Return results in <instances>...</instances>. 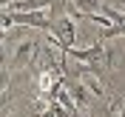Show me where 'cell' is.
Returning <instances> with one entry per match:
<instances>
[{
  "label": "cell",
  "instance_id": "6da1fadb",
  "mask_svg": "<svg viewBox=\"0 0 125 117\" xmlns=\"http://www.w3.org/2000/svg\"><path fill=\"white\" fill-rule=\"evenodd\" d=\"M11 26H31V29L40 31H51V17L46 12H11V9H3V29H11Z\"/></svg>",
  "mask_w": 125,
  "mask_h": 117
},
{
  "label": "cell",
  "instance_id": "7a4b0ae2",
  "mask_svg": "<svg viewBox=\"0 0 125 117\" xmlns=\"http://www.w3.org/2000/svg\"><path fill=\"white\" fill-rule=\"evenodd\" d=\"M62 54H68V57H74L77 63H83L85 69H91V74H100V63L105 60V46H102V40L100 43H94V46H88V49H68V52H62Z\"/></svg>",
  "mask_w": 125,
  "mask_h": 117
},
{
  "label": "cell",
  "instance_id": "3957f363",
  "mask_svg": "<svg viewBox=\"0 0 125 117\" xmlns=\"http://www.w3.org/2000/svg\"><path fill=\"white\" fill-rule=\"evenodd\" d=\"M51 37H54V43L62 52L74 49V43H77V23H74V17H60V20H54Z\"/></svg>",
  "mask_w": 125,
  "mask_h": 117
},
{
  "label": "cell",
  "instance_id": "277c9868",
  "mask_svg": "<svg viewBox=\"0 0 125 117\" xmlns=\"http://www.w3.org/2000/svg\"><path fill=\"white\" fill-rule=\"evenodd\" d=\"M34 54H37V43L34 40H23L20 46L14 49V54H11V63H9V69H23V66H29L31 60H34Z\"/></svg>",
  "mask_w": 125,
  "mask_h": 117
},
{
  "label": "cell",
  "instance_id": "5b68a950",
  "mask_svg": "<svg viewBox=\"0 0 125 117\" xmlns=\"http://www.w3.org/2000/svg\"><path fill=\"white\" fill-rule=\"evenodd\" d=\"M71 9H77V12H83V14H102V0H68Z\"/></svg>",
  "mask_w": 125,
  "mask_h": 117
},
{
  "label": "cell",
  "instance_id": "8992f818",
  "mask_svg": "<svg viewBox=\"0 0 125 117\" xmlns=\"http://www.w3.org/2000/svg\"><path fill=\"white\" fill-rule=\"evenodd\" d=\"M68 91H71V97H74V103H77L80 109H88V89H85V83L74 80L68 86Z\"/></svg>",
  "mask_w": 125,
  "mask_h": 117
},
{
  "label": "cell",
  "instance_id": "52a82bcc",
  "mask_svg": "<svg viewBox=\"0 0 125 117\" xmlns=\"http://www.w3.org/2000/svg\"><path fill=\"white\" fill-rule=\"evenodd\" d=\"M57 103H60L62 109H68L71 114H77V103H74V97H71V91H68V86L62 89L60 94H57Z\"/></svg>",
  "mask_w": 125,
  "mask_h": 117
},
{
  "label": "cell",
  "instance_id": "ba28073f",
  "mask_svg": "<svg viewBox=\"0 0 125 117\" xmlns=\"http://www.w3.org/2000/svg\"><path fill=\"white\" fill-rule=\"evenodd\" d=\"M119 117H125V100L119 103Z\"/></svg>",
  "mask_w": 125,
  "mask_h": 117
},
{
  "label": "cell",
  "instance_id": "9c48e42d",
  "mask_svg": "<svg viewBox=\"0 0 125 117\" xmlns=\"http://www.w3.org/2000/svg\"><path fill=\"white\" fill-rule=\"evenodd\" d=\"M122 43H125V40H122Z\"/></svg>",
  "mask_w": 125,
  "mask_h": 117
}]
</instances>
